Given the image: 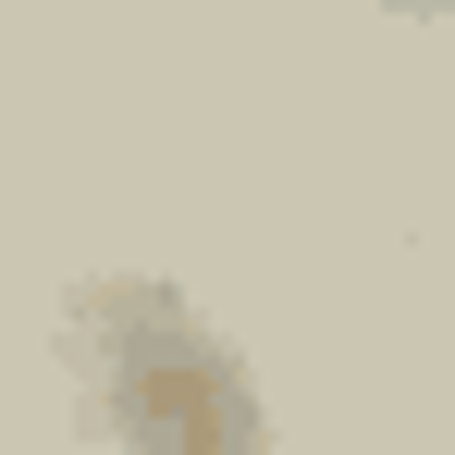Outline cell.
Segmentation results:
<instances>
[{"instance_id": "cell-1", "label": "cell", "mask_w": 455, "mask_h": 455, "mask_svg": "<svg viewBox=\"0 0 455 455\" xmlns=\"http://www.w3.org/2000/svg\"><path fill=\"white\" fill-rule=\"evenodd\" d=\"M75 357H86V406L111 419V455H259V394L185 296L86 283Z\"/></svg>"}]
</instances>
